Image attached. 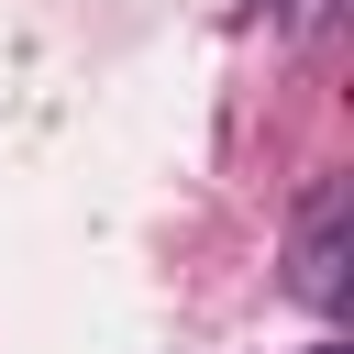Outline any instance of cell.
<instances>
[{
    "instance_id": "cell-2",
    "label": "cell",
    "mask_w": 354,
    "mask_h": 354,
    "mask_svg": "<svg viewBox=\"0 0 354 354\" xmlns=\"http://www.w3.org/2000/svg\"><path fill=\"white\" fill-rule=\"evenodd\" d=\"M310 11H321V0H266V22H310Z\"/></svg>"
},
{
    "instance_id": "cell-3",
    "label": "cell",
    "mask_w": 354,
    "mask_h": 354,
    "mask_svg": "<svg viewBox=\"0 0 354 354\" xmlns=\"http://www.w3.org/2000/svg\"><path fill=\"white\" fill-rule=\"evenodd\" d=\"M310 354H354V343H310Z\"/></svg>"
},
{
    "instance_id": "cell-1",
    "label": "cell",
    "mask_w": 354,
    "mask_h": 354,
    "mask_svg": "<svg viewBox=\"0 0 354 354\" xmlns=\"http://www.w3.org/2000/svg\"><path fill=\"white\" fill-rule=\"evenodd\" d=\"M288 288L310 310H343V177H321L299 199V243H288Z\"/></svg>"
}]
</instances>
